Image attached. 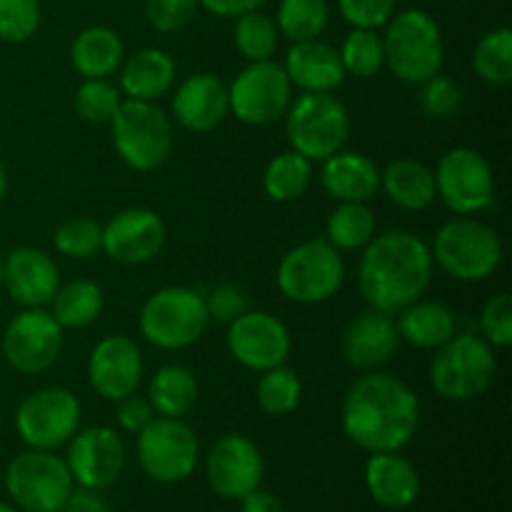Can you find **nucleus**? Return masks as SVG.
<instances>
[{
  "label": "nucleus",
  "instance_id": "f257e3e1",
  "mask_svg": "<svg viewBox=\"0 0 512 512\" xmlns=\"http://www.w3.org/2000/svg\"><path fill=\"white\" fill-rule=\"evenodd\" d=\"M420 423V400L405 380L370 373L343 400V433L368 453H400Z\"/></svg>",
  "mask_w": 512,
  "mask_h": 512
},
{
  "label": "nucleus",
  "instance_id": "72a5a7b5",
  "mask_svg": "<svg viewBox=\"0 0 512 512\" xmlns=\"http://www.w3.org/2000/svg\"><path fill=\"white\" fill-rule=\"evenodd\" d=\"M473 70L483 83L505 88L512 83V30L495 28L478 40L473 50Z\"/></svg>",
  "mask_w": 512,
  "mask_h": 512
},
{
  "label": "nucleus",
  "instance_id": "864d4df0",
  "mask_svg": "<svg viewBox=\"0 0 512 512\" xmlns=\"http://www.w3.org/2000/svg\"><path fill=\"white\" fill-rule=\"evenodd\" d=\"M5 190H8V173H5L3 163H0V200H3Z\"/></svg>",
  "mask_w": 512,
  "mask_h": 512
},
{
  "label": "nucleus",
  "instance_id": "a878e982",
  "mask_svg": "<svg viewBox=\"0 0 512 512\" xmlns=\"http://www.w3.org/2000/svg\"><path fill=\"white\" fill-rule=\"evenodd\" d=\"M320 180L338 203H368L380 188V170L368 155L338 150L323 160Z\"/></svg>",
  "mask_w": 512,
  "mask_h": 512
},
{
  "label": "nucleus",
  "instance_id": "8fccbe9b",
  "mask_svg": "<svg viewBox=\"0 0 512 512\" xmlns=\"http://www.w3.org/2000/svg\"><path fill=\"white\" fill-rule=\"evenodd\" d=\"M63 512H110L108 500L100 495V490L93 488H80L73 490L65 500Z\"/></svg>",
  "mask_w": 512,
  "mask_h": 512
},
{
  "label": "nucleus",
  "instance_id": "bb28decb",
  "mask_svg": "<svg viewBox=\"0 0 512 512\" xmlns=\"http://www.w3.org/2000/svg\"><path fill=\"white\" fill-rule=\"evenodd\" d=\"M175 60L160 48H143L128 58L120 73V88L130 100H153L163 98L175 83Z\"/></svg>",
  "mask_w": 512,
  "mask_h": 512
},
{
  "label": "nucleus",
  "instance_id": "aec40b11",
  "mask_svg": "<svg viewBox=\"0 0 512 512\" xmlns=\"http://www.w3.org/2000/svg\"><path fill=\"white\" fill-rule=\"evenodd\" d=\"M88 378L95 393L118 403L135 393L143 378V353L128 335H108L93 348L88 360Z\"/></svg>",
  "mask_w": 512,
  "mask_h": 512
},
{
  "label": "nucleus",
  "instance_id": "2f4dec72",
  "mask_svg": "<svg viewBox=\"0 0 512 512\" xmlns=\"http://www.w3.org/2000/svg\"><path fill=\"white\" fill-rule=\"evenodd\" d=\"M53 318L60 328H85L95 323L103 310V290L93 280H73L55 290L53 295Z\"/></svg>",
  "mask_w": 512,
  "mask_h": 512
},
{
  "label": "nucleus",
  "instance_id": "09e8293b",
  "mask_svg": "<svg viewBox=\"0 0 512 512\" xmlns=\"http://www.w3.org/2000/svg\"><path fill=\"white\" fill-rule=\"evenodd\" d=\"M115 418H118L120 428L128 430V433L138 435L150 420L155 418L153 408H150L148 398H140V395L130 393L125 398L118 400V410H115Z\"/></svg>",
  "mask_w": 512,
  "mask_h": 512
},
{
  "label": "nucleus",
  "instance_id": "a211bd4d",
  "mask_svg": "<svg viewBox=\"0 0 512 512\" xmlns=\"http://www.w3.org/2000/svg\"><path fill=\"white\" fill-rule=\"evenodd\" d=\"M65 465L73 475V483H78L80 488H108L125 468L123 438L105 425L75 433L70 438Z\"/></svg>",
  "mask_w": 512,
  "mask_h": 512
},
{
  "label": "nucleus",
  "instance_id": "f8f14e48",
  "mask_svg": "<svg viewBox=\"0 0 512 512\" xmlns=\"http://www.w3.org/2000/svg\"><path fill=\"white\" fill-rule=\"evenodd\" d=\"M230 113L245 125H270L288 113L293 103V83L283 65L258 60L235 75L228 88Z\"/></svg>",
  "mask_w": 512,
  "mask_h": 512
},
{
  "label": "nucleus",
  "instance_id": "5701e85b",
  "mask_svg": "<svg viewBox=\"0 0 512 512\" xmlns=\"http://www.w3.org/2000/svg\"><path fill=\"white\" fill-rule=\"evenodd\" d=\"M400 335L393 318L380 310H365L343 333V358L358 370H375L398 353Z\"/></svg>",
  "mask_w": 512,
  "mask_h": 512
},
{
  "label": "nucleus",
  "instance_id": "3c124183",
  "mask_svg": "<svg viewBox=\"0 0 512 512\" xmlns=\"http://www.w3.org/2000/svg\"><path fill=\"white\" fill-rule=\"evenodd\" d=\"M265 0H198V5H203L205 10H210L218 18H240L245 13H253L260 10Z\"/></svg>",
  "mask_w": 512,
  "mask_h": 512
},
{
  "label": "nucleus",
  "instance_id": "e433bc0d",
  "mask_svg": "<svg viewBox=\"0 0 512 512\" xmlns=\"http://www.w3.org/2000/svg\"><path fill=\"white\" fill-rule=\"evenodd\" d=\"M300 398H303V383H300L295 370L285 368V365L263 370L258 388H255V400L265 415L285 418L298 408Z\"/></svg>",
  "mask_w": 512,
  "mask_h": 512
},
{
  "label": "nucleus",
  "instance_id": "de8ad7c7",
  "mask_svg": "<svg viewBox=\"0 0 512 512\" xmlns=\"http://www.w3.org/2000/svg\"><path fill=\"white\" fill-rule=\"evenodd\" d=\"M205 308H208V318L230 325L240 315L248 313V298L238 285L223 283L210 290V295L205 298Z\"/></svg>",
  "mask_w": 512,
  "mask_h": 512
},
{
  "label": "nucleus",
  "instance_id": "79ce46f5",
  "mask_svg": "<svg viewBox=\"0 0 512 512\" xmlns=\"http://www.w3.org/2000/svg\"><path fill=\"white\" fill-rule=\"evenodd\" d=\"M40 28L38 0H0V40L25 43Z\"/></svg>",
  "mask_w": 512,
  "mask_h": 512
},
{
  "label": "nucleus",
  "instance_id": "c756f323",
  "mask_svg": "<svg viewBox=\"0 0 512 512\" xmlns=\"http://www.w3.org/2000/svg\"><path fill=\"white\" fill-rule=\"evenodd\" d=\"M70 60L85 80L108 78L123 63V40L113 28H105V25L85 28L75 35Z\"/></svg>",
  "mask_w": 512,
  "mask_h": 512
},
{
  "label": "nucleus",
  "instance_id": "7ed1b4c3",
  "mask_svg": "<svg viewBox=\"0 0 512 512\" xmlns=\"http://www.w3.org/2000/svg\"><path fill=\"white\" fill-rule=\"evenodd\" d=\"M383 48L385 65L403 83L423 85L443 68V35L438 23L425 10L410 8L393 15L385 23Z\"/></svg>",
  "mask_w": 512,
  "mask_h": 512
},
{
  "label": "nucleus",
  "instance_id": "393cba45",
  "mask_svg": "<svg viewBox=\"0 0 512 512\" xmlns=\"http://www.w3.org/2000/svg\"><path fill=\"white\" fill-rule=\"evenodd\" d=\"M365 485L378 505L405 510L418 500L420 475L408 458L398 453H373L365 465Z\"/></svg>",
  "mask_w": 512,
  "mask_h": 512
},
{
  "label": "nucleus",
  "instance_id": "58836bf2",
  "mask_svg": "<svg viewBox=\"0 0 512 512\" xmlns=\"http://www.w3.org/2000/svg\"><path fill=\"white\" fill-rule=\"evenodd\" d=\"M235 48L240 50L245 60L250 63H258V60H270L273 58L275 48H278L280 30L275 25L273 18H268L260 10L253 13L240 15L238 23H235Z\"/></svg>",
  "mask_w": 512,
  "mask_h": 512
},
{
  "label": "nucleus",
  "instance_id": "b1692460",
  "mask_svg": "<svg viewBox=\"0 0 512 512\" xmlns=\"http://www.w3.org/2000/svg\"><path fill=\"white\" fill-rule=\"evenodd\" d=\"M285 73L290 83L303 93H333L345 80V68L340 53L323 40H303L293 43L285 55Z\"/></svg>",
  "mask_w": 512,
  "mask_h": 512
},
{
  "label": "nucleus",
  "instance_id": "f3484780",
  "mask_svg": "<svg viewBox=\"0 0 512 512\" xmlns=\"http://www.w3.org/2000/svg\"><path fill=\"white\" fill-rule=\"evenodd\" d=\"M290 345L293 340L288 325L265 310H248L230 323V355L240 365L258 373L283 365L290 355Z\"/></svg>",
  "mask_w": 512,
  "mask_h": 512
},
{
  "label": "nucleus",
  "instance_id": "f03ea898",
  "mask_svg": "<svg viewBox=\"0 0 512 512\" xmlns=\"http://www.w3.org/2000/svg\"><path fill=\"white\" fill-rule=\"evenodd\" d=\"M433 280V253L420 235L388 230L363 248L358 285L365 303L385 315H398L420 300Z\"/></svg>",
  "mask_w": 512,
  "mask_h": 512
},
{
  "label": "nucleus",
  "instance_id": "412c9836",
  "mask_svg": "<svg viewBox=\"0 0 512 512\" xmlns=\"http://www.w3.org/2000/svg\"><path fill=\"white\" fill-rule=\"evenodd\" d=\"M3 288L23 308H43L60 288L58 265L40 248H15L3 258Z\"/></svg>",
  "mask_w": 512,
  "mask_h": 512
},
{
  "label": "nucleus",
  "instance_id": "4c0bfd02",
  "mask_svg": "<svg viewBox=\"0 0 512 512\" xmlns=\"http://www.w3.org/2000/svg\"><path fill=\"white\" fill-rule=\"evenodd\" d=\"M338 53L345 75H355V78H373L385 65L383 38L370 28L350 30Z\"/></svg>",
  "mask_w": 512,
  "mask_h": 512
},
{
  "label": "nucleus",
  "instance_id": "2eb2a0df",
  "mask_svg": "<svg viewBox=\"0 0 512 512\" xmlns=\"http://www.w3.org/2000/svg\"><path fill=\"white\" fill-rule=\"evenodd\" d=\"M63 350V328L43 308H25L3 333L5 363L20 375H38L53 368Z\"/></svg>",
  "mask_w": 512,
  "mask_h": 512
},
{
  "label": "nucleus",
  "instance_id": "4be33fe9",
  "mask_svg": "<svg viewBox=\"0 0 512 512\" xmlns=\"http://www.w3.org/2000/svg\"><path fill=\"white\" fill-rule=\"evenodd\" d=\"M230 113L228 88L210 73H195L178 85L173 95V115L190 133H210Z\"/></svg>",
  "mask_w": 512,
  "mask_h": 512
},
{
  "label": "nucleus",
  "instance_id": "c85d7f7f",
  "mask_svg": "<svg viewBox=\"0 0 512 512\" xmlns=\"http://www.w3.org/2000/svg\"><path fill=\"white\" fill-rule=\"evenodd\" d=\"M380 188L400 210H408V213H420L438 198L433 170L410 158H398L385 165L380 173Z\"/></svg>",
  "mask_w": 512,
  "mask_h": 512
},
{
  "label": "nucleus",
  "instance_id": "9b49d317",
  "mask_svg": "<svg viewBox=\"0 0 512 512\" xmlns=\"http://www.w3.org/2000/svg\"><path fill=\"white\" fill-rule=\"evenodd\" d=\"M198 458V438L183 418L155 415L138 433V463L143 473L158 483H180L190 478Z\"/></svg>",
  "mask_w": 512,
  "mask_h": 512
},
{
  "label": "nucleus",
  "instance_id": "ddd939ff",
  "mask_svg": "<svg viewBox=\"0 0 512 512\" xmlns=\"http://www.w3.org/2000/svg\"><path fill=\"white\" fill-rule=\"evenodd\" d=\"M80 425V403L70 390L43 388L25 395L15 410V430L33 450H58Z\"/></svg>",
  "mask_w": 512,
  "mask_h": 512
},
{
  "label": "nucleus",
  "instance_id": "a18cd8bd",
  "mask_svg": "<svg viewBox=\"0 0 512 512\" xmlns=\"http://www.w3.org/2000/svg\"><path fill=\"white\" fill-rule=\"evenodd\" d=\"M198 0H145V18L158 33H175L193 20Z\"/></svg>",
  "mask_w": 512,
  "mask_h": 512
},
{
  "label": "nucleus",
  "instance_id": "423d86ee",
  "mask_svg": "<svg viewBox=\"0 0 512 512\" xmlns=\"http://www.w3.org/2000/svg\"><path fill=\"white\" fill-rule=\"evenodd\" d=\"M110 125L115 150L138 173H153L173 153V123L155 103L123 100Z\"/></svg>",
  "mask_w": 512,
  "mask_h": 512
},
{
  "label": "nucleus",
  "instance_id": "6e6552de",
  "mask_svg": "<svg viewBox=\"0 0 512 512\" xmlns=\"http://www.w3.org/2000/svg\"><path fill=\"white\" fill-rule=\"evenodd\" d=\"M343 283V255L328 240H305L288 250L278 265L280 293L300 305H318L335 298Z\"/></svg>",
  "mask_w": 512,
  "mask_h": 512
},
{
  "label": "nucleus",
  "instance_id": "39448f33",
  "mask_svg": "<svg viewBox=\"0 0 512 512\" xmlns=\"http://www.w3.org/2000/svg\"><path fill=\"white\" fill-rule=\"evenodd\" d=\"M498 358L493 345L478 335H453L440 345L430 363V383L435 393L453 403H468L493 385Z\"/></svg>",
  "mask_w": 512,
  "mask_h": 512
},
{
  "label": "nucleus",
  "instance_id": "7c9ffc66",
  "mask_svg": "<svg viewBox=\"0 0 512 512\" xmlns=\"http://www.w3.org/2000/svg\"><path fill=\"white\" fill-rule=\"evenodd\" d=\"M198 400V380L185 365H163L148 385V403L160 418H183Z\"/></svg>",
  "mask_w": 512,
  "mask_h": 512
},
{
  "label": "nucleus",
  "instance_id": "0eeeda50",
  "mask_svg": "<svg viewBox=\"0 0 512 512\" xmlns=\"http://www.w3.org/2000/svg\"><path fill=\"white\" fill-rule=\"evenodd\" d=\"M205 298L193 288L170 285L145 300L140 310V333L150 345L163 350H183L208 328Z\"/></svg>",
  "mask_w": 512,
  "mask_h": 512
},
{
  "label": "nucleus",
  "instance_id": "473e14b6",
  "mask_svg": "<svg viewBox=\"0 0 512 512\" xmlns=\"http://www.w3.org/2000/svg\"><path fill=\"white\" fill-rule=\"evenodd\" d=\"M310 178H313L310 160L295 150H288V153L275 155L268 163L263 175V188L275 203H290L308 190Z\"/></svg>",
  "mask_w": 512,
  "mask_h": 512
},
{
  "label": "nucleus",
  "instance_id": "20e7f679",
  "mask_svg": "<svg viewBox=\"0 0 512 512\" xmlns=\"http://www.w3.org/2000/svg\"><path fill=\"white\" fill-rule=\"evenodd\" d=\"M433 263L460 283H480L503 263V240L488 223L453 218L435 233Z\"/></svg>",
  "mask_w": 512,
  "mask_h": 512
},
{
  "label": "nucleus",
  "instance_id": "c03bdc74",
  "mask_svg": "<svg viewBox=\"0 0 512 512\" xmlns=\"http://www.w3.org/2000/svg\"><path fill=\"white\" fill-rule=\"evenodd\" d=\"M480 333L493 348H508L512 343V295L498 293L485 303L480 313Z\"/></svg>",
  "mask_w": 512,
  "mask_h": 512
},
{
  "label": "nucleus",
  "instance_id": "9d476101",
  "mask_svg": "<svg viewBox=\"0 0 512 512\" xmlns=\"http://www.w3.org/2000/svg\"><path fill=\"white\" fill-rule=\"evenodd\" d=\"M5 490L28 512H60L73 493V475L53 450H25L5 468Z\"/></svg>",
  "mask_w": 512,
  "mask_h": 512
},
{
  "label": "nucleus",
  "instance_id": "f704fd0d",
  "mask_svg": "<svg viewBox=\"0 0 512 512\" xmlns=\"http://www.w3.org/2000/svg\"><path fill=\"white\" fill-rule=\"evenodd\" d=\"M328 243L335 250H360L373 240L375 215L365 203H340L328 218Z\"/></svg>",
  "mask_w": 512,
  "mask_h": 512
},
{
  "label": "nucleus",
  "instance_id": "603ef678",
  "mask_svg": "<svg viewBox=\"0 0 512 512\" xmlns=\"http://www.w3.org/2000/svg\"><path fill=\"white\" fill-rule=\"evenodd\" d=\"M240 512H285L283 503H280V498H275L273 493H268V490H253L250 495H245L243 500H240Z\"/></svg>",
  "mask_w": 512,
  "mask_h": 512
},
{
  "label": "nucleus",
  "instance_id": "1a4fd4ad",
  "mask_svg": "<svg viewBox=\"0 0 512 512\" xmlns=\"http://www.w3.org/2000/svg\"><path fill=\"white\" fill-rule=\"evenodd\" d=\"M288 140L295 153L313 163L343 150L350 135V115L333 93H303L290 103Z\"/></svg>",
  "mask_w": 512,
  "mask_h": 512
},
{
  "label": "nucleus",
  "instance_id": "6e6d98bb",
  "mask_svg": "<svg viewBox=\"0 0 512 512\" xmlns=\"http://www.w3.org/2000/svg\"><path fill=\"white\" fill-rule=\"evenodd\" d=\"M0 288H3V255H0Z\"/></svg>",
  "mask_w": 512,
  "mask_h": 512
},
{
  "label": "nucleus",
  "instance_id": "dca6fc26",
  "mask_svg": "<svg viewBox=\"0 0 512 512\" xmlns=\"http://www.w3.org/2000/svg\"><path fill=\"white\" fill-rule=\"evenodd\" d=\"M263 473V453L243 433H228L215 440L205 460L210 488L225 500H243L245 495L258 490Z\"/></svg>",
  "mask_w": 512,
  "mask_h": 512
},
{
  "label": "nucleus",
  "instance_id": "4468645a",
  "mask_svg": "<svg viewBox=\"0 0 512 512\" xmlns=\"http://www.w3.org/2000/svg\"><path fill=\"white\" fill-rule=\"evenodd\" d=\"M435 193L455 215H473L490 208L495 178L488 160L473 148H453L435 168Z\"/></svg>",
  "mask_w": 512,
  "mask_h": 512
},
{
  "label": "nucleus",
  "instance_id": "cd10ccee",
  "mask_svg": "<svg viewBox=\"0 0 512 512\" xmlns=\"http://www.w3.org/2000/svg\"><path fill=\"white\" fill-rule=\"evenodd\" d=\"M455 313L438 300H415L403 308L395 320V328L403 340L423 350H438L455 335Z\"/></svg>",
  "mask_w": 512,
  "mask_h": 512
},
{
  "label": "nucleus",
  "instance_id": "a19ab883",
  "mask_svg": "<svg viewBox=\"0 0 512 512\" xmlns=\"http://www.w3.org/2000/svg\"><path fill=\"white\" fill-rule=\"evenodd\" d=\"M55 250L73 260L93 258L98 250H103V225L83 215L68 218L55 230Z\"/></svg>",
  "mask_w": 512,
  "mask_h": 512
},
{
  "label": "nucleus",
  "instance_id": "6ab92c4d",
  "mask_svg": "<svg viewBox=\"0 0 512 512\" xmlns=\"http://www.w3.org/2000/svg\"><path fill=\"white\" fill-rule=\"evenodd\" d=\"M165 245V223L155 210L128 208L103 228V250L123 265H143Z\"/></svg>",
  "mask_w": 512,
  "mask_h": 512
},
{
  "label": "nucleus",
  "instance_id": "49530a36",
  "mask_svg": "<svg viewBox=\"0 0 512 512\" xmlns=\"http://www.w3.org/2000/svg\"><path fill=\"white\" fill-rule=\"evenodd\" d=\"M338 8L353 28L378 30L395 15V0H338Z\"/></svg>",
  "mask_w": 512,
  "mask_h": 512
},
{
  "label": "nucleus",
  "instance_id": "c9c22d12",
  "mask_svg": "<svg viewBox=\"0 0 512 512\" xmlns=\"http://www.w3.org/2000/svg\"><path fill=\"white\" fill-rule=\"evenodd\" d=\"M328 18V0H280L275 25L280 35L293 43H303V40L320 38L328 28Z\"/></svg>",
  "mask_w": 512,
  "mask_h": 512
},
{
  "label": "nucleus",
  "instance_id": "37998d69",
  "mask_svg": "<svg viewBox=\"0 0 512 512\" xmlns=\"http://www.w3.org/2000/svg\"><path fill=\"white\" fill-rule=\"evenodd\" d=\"M420 88H423L420 90V108H423V113L428 118H453L463 108V90H460V85L455 80L445 78V75H433Z\"/></svg>",
  "mask_w": 512,
  "mask_h": 512
},
{
  "label": "nucleus",
  "instance_id": "ea45409f",
  "mask_svg": "<svg viewBox=\"0 0 512 512\" xmlns=\"http://www.w3.org/2000/svg\"><path fill=\"white\" fill-rule=\"evenodd\" d=\"M75 113L85 120V123L93 125H105L115 118L120 103V90L115 85H110L105 78H93L83 80L78 90H75Z\"/></svg>",
  "mask_w": 512,
  "mask_h": 512
},
{
  "label": "nucleus",
  "instance_id": "5fc2aeb1",
  "mask_svg": "<svg viewBox=\"0 0 512 512\" xmlns=\"http://www.w3.org/2000/svg\"><path fill=\"white\" fill-rule=\"evenodd\" d=\"M0 512H18V510L10 508V505H5V503H0Z\"/></svg>",
  "mask_w": 512,
  "mask_h": 512
}]
</instances>
